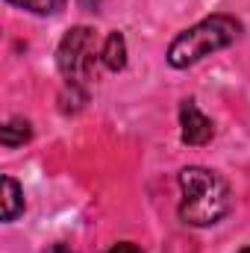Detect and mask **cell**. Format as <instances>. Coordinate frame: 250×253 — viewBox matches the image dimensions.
Returning a JSON list of instances; mask_svg holds the SVG:
<instances>
[{
    "label": "cell",
    "instance_id": "1",
    "mask_svg": "<svg viewBox=\"0 0 250 253\" xmlns=\"http://www.w3.org/2000/svg\"><path fill=\"white\" fill-rule=\"evenodd\" d=\"M180 218L188 227H212L224 221L233 209V194L224 177H218L209 168H183L180 171Z\"/></svg>",
    "mask_w": 250,
    "mask_h": 253
},
{
    "label": "cell",
    "instance_id": "2",
    "mask_svg": "<svg viewBox=\"0 0 250 253\" xmlns=\"http://www.w3.org/2000/svg\"><path fill=\"white\" fill-rule=\"evenodd\" d=\"M242 36V24L230 15H212L203 18L200 24L183 30L171 47H168V62L171 68H188V65L200 62L224 47H230L236 39Z\"/></svg>",
    "mask_w": 250,
    "mask_h": 253
},
{
    "label": "cell",
    "instance_id": "3",
    "mask_svg": "<svg viewBox=\"0 0 250 253\" xmlns=\"http://www.w3.org/2000/svg\"><path fill=\"white\" fill-rule=\"evenodd\" d=\"M97 62V36L91 27H71L59 42L56 65L68 80V85H85L91 80V71Z\"/></svg>",
    "mask_w": 250,
    "mask_h": 253
},
{
    "label": "cell",
    "instance_id": "4",
    "mask_svg": "<svg viewBox=\"0 0 250 253\" xmlns=\"http://www.w3.org/2000/svg\"><path fill=\"white\" fill-rule=\"evenodd\" d=\"M180 126H183V141L188 147H203L215 135V124L197 109L194 100H183L180 103Z\"/></svg>",
    "mask_w": 250,
    "mask_h": 253
},
{
    "label": "cell",
    "instance_id": "5",
    "mask_svg": "<svg viewBox=\"0 0 250 253\" xmlns=\"http://www.w3.org/2000/svg\"><path fill=\"white\" fill-rule=\"evenodd\" d=\"M0 203H3V221H15L24 212V191L12 177L0 180Z\"/></svg>",
    "mask_w": 250,
    "mask_h": 253
},
{
    "label": "cell",
    "instance_id": "6",
    "mask_svg": "<svg viewBox=\"0 0 250 253\" xmlns=\"http://www.w3.org/2000/svg\"><path fill=\"white\" fill-rule=\"evenodd\" d=\"M100 62L106 65L109 71H124L126 65V39L121 33H109L100 50Z\"/></svg>",
    "mask_w": 250,
    "mask_h": 253
},
{
    "label": "cell",
    "instance_id": "7",
    "mask_svg": "<svg viewBox=\"0 0 250 253\" xmlns=\"http://www.w3.org/2000/svg\"><path fill=\"white\" fill-rule=\"evenodd\" d=\"M30 135H33V126L24 118H12L0 126V144L3 147H18V144L30 141Z\"/></svg>",
    "mask_w": 250,
    "mask_h": 253
},
{
    "label": "cell",
    "instance_id": "8",
    "mask_svg": "<svg viewBox=\"0 0 250 253\" xmlns=\"http://www.w3.org/2000/svg\"><path fill=\"white\" fill-rule=\"evenodd\" d=\"M18 9H27L33 15H56L59 9L65 6V0H6Z\"/></svg>",
    "mask_w": 250,
    "mask_h": 253
},
{
    "label": "cell",
    "instance_id": "9",
    "mask_svg": "<svg viewBox=\"0 0 250 253\" xmlns=\"http://www.w3.org/2000/svg\"><path fill=\"white\" fill-rule=\"evenodd\" d=\"M106 253H144V251H141L135 242H118V245H112Z\"/></svg>",
    "mask_w": 250,
    "mask_h": 253
},
{
    "label": "cell",
    "instance_id": "10",
    "mask_svg": "<svg viewBox=\"0 0 250 253\" xmlns=\"http://www.w3.org/2000/svg\"><path fill=\"white\" fill-rule=\"evenodd\" d=\"M44 253H74V251H71L68 245H50V248H47Z\"/></svg>",
    "mask_w": 250,
    "mask_h": 253
},
{
    "label": "cell",
    "instance_id": "11",
    "mask_svg": "<svg viewBox=\"0 0 250 253\" xmlns=\"http://www.w3.org/2000/svg\"><path fill=\"white\" fill-rule=\"evenodd\" d=\"M80 3H83L85 9H97V6H100V0H80Z\"/></svg>",
    "mask_w": 250,
    "mask_h": 253
},
{
    "label": "cell",
    "instance_id": "12",
    "mask_svg": "<svg viewBox=\"0 0 250 253\" xmlns=\"http://www.w3.org/2000/svg\"><path fill=\"white\" fill-rule=\"evenodd\" d=\"M239 253H250V248H245V251H239Z\"/></svg>",
    "mask_w": 250,
    "mask_h": 253
}]
</instances>
